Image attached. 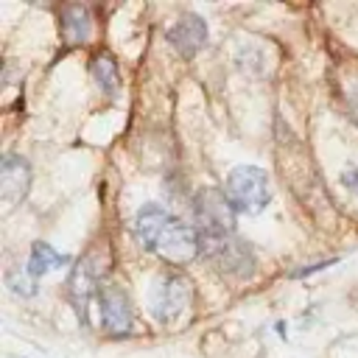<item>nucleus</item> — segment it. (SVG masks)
<instances>
[{
    "label": "nucleus",
    "instance_id": "obj_6",
    "mask_svg": "<svg viewBox=\"0 0 358 358\" xmlns=\"http://www.w3.org/2000/svg\"><path fill=\"white\" fill-rule=\"evenodd\" d=\"M165 39L179 56H193L207 45V22L199 14L187 11L165 31Z\"/></svg>",
    "mask_w": 358,
    "mask_h": 358
},
{
    "label": "nucleus",
    "instance_id": "obj_2",
    "mask_svg": "<svg viewBox=\"0 0 358 358\" xmlns=\"http://www.w3.org/2000/svg\"><path fill=\"white\" fill-rule=\"evenodd\" d=\"M224 196L235 213L255 215L268 204V173L257 165H238L227 173Z\"/></svg>",
    "mask_w": 358,
    "mask_h": 358
},
{
    "label": "nucleus",
    "instance_id": "obj_10",
    "mask_svg": "<svg viewBox=\"0 0 358 358\" xmlns=\"http://www.w3.org/2000/svg\"><path fill=\"white\" fill-rule=\"evenodd\" d=\"M62 28H64V36L67 42L73 45H81L90 39L92 34V17H90V8L81 6V3H73L62 11Z\"/></svg>",
    "mask_w": 358,
    "mask_h": 358
},
{
    "label": "nucleus",
    "instance_id": "obj_1",
    "mask_svg": "<svg viewBox=\"0 0 358 358\" xmlns=\"http://www.w3.org/2000/svg\"><path fill=\"white\" fill-rule=\"evenodd\" d=\"M134 229L148 252H157L171 263H185L193 255H199V232L154 201L137 210Z\"/></svg>",
    "mask_w": 358,
    "mask_h": 358
},
{
    "label": "nucleus",
    "instance_id": "obj_9",
    "mask_svg": "<svg viewBox=\"0 0 358 358\" xmlns=\"http://www.w3.org/2000/svg\"><path fill=\"white\" fill-rule=\"evenodd\" d=\"M67 294L73 299V305L84 313V305L92 294H98V268L90 257H81L76 260V266L70 268L67 274Z\"/></svg>",
    "mask_w": 358,
    "mask_h": 358
},
{
    "label": "nucleus",
    "instance_id": "obj_5",
    "mask_svg": "<svg viewBox=\"0 0 358 358\" xmlns=\"http://www.w3.org/2000/svg\"><path fill=\"white\" fill-rule=\"evenodd\" d=\"M98 308H101V319L103 327L115 336H126L134 324V313L129 305V296L120 285H101L98 288Z\"/></svg>",
    "mask_w": 358,
    "mask_h": 358
},
{
    "label": "nucleus",
    "instance_id": "obj_3",
    "mask_svg": "<svg viewBox=\"0 0 358 358\" xmlns=\"http://www.w3.org/2000/svg\"><path fill=\"white\" fill-rule=\"evenodd\" d=\"M199 255L221 274L249 277L255 271L252 252L232 232H199Z\"/></svg>",
    "mask_w": 358,
    "mask_h": 358
},
{
    "label": "nucleus",
    "instance_id": "obj_16",
    "mask_svg": "<svg viewBox=\"0 0 358 358\" xmlns=\"http://www.w3.org/2000/svg\"><path fill=\"white\" fill-rule=\"evenodd\" d=\"M341 182H344L350 190H355V193H358V168H347V171L341 173Z\"/></svg>",
    "mask_w": 358,
    "mask_h": 358
},
{
    "label": "nucleus",
    "instance_id": "obj_8",
    "mask_svg": "<svg viewBox=\"0 0 358 358\" xmlns=\"http://www.w3.org/2000/svg\"><path fill=\"white\" fill-rule=\"evenodd\" d=\"M28 187H31V165L17 154H6L0 162V196L8 204H17L25 199Z\"/></svg>",
    "mask_w": 358,
    "mask_h": 358
},
{
    "label": "nucleus",
    "instance_id": "obj_12",
    "mask_svg": "<svg viewBox=\"0 0 358 358\" xmlns=\"http://www.w3.org/2000/svg\"><path fill=\"white\" fill-rule=\"evenodd\" d=\"M90 70H92V78L101 84V90H103L106 95H115V92L120 90L117 64H115V59H112V56H106V53L95 56V59H92V64H90Z\"/></svg>",
    "mask_w": 358,
    "mask_h": 358
},
{
    "label": "nucleus",
    "instance_id": "obj_7",
    "mask_svg": "<svg viewBox=\"0 0 358 358\" xmlns=\"http://www.w3.org/2000/svg\"><path fill=\"white\" fill-rule=\"evenodd\" d=\"M232 207L227 201V196H221L218 190H201L196 199V215L201 224V232H232Z\"/></svg>",
    "mask_w": 358,
    "mask_h": 358
},
{
    "label": "nucleus",
    "instance_id": "obj_13",
    "mask_svg": "<svg viewBox=\"0 0 358 358\" xmlns=\"http://www.w3.org/2000/svg\"><path fill=\"white\" fill-rule=\"evenodd\" d=\"M6 285L17 296H34L36 294V277H31L28 271H8L6 274Z\"/></svg>",
    "mask_w": 358,
    "mask_h": 358
},
{
    "label": "nucleus",
    "instance_id": "obj_15",
    "mask_svg": "<svg viewBox=\"0 0 358 358\" xmlns=\"http://www.w3.org/2000/svg\"><path fill=\"white\" fill-rule=\"evenodd\" d=\"M347 103H350V112H352V117L358 123V81H352V87L347 90Z\"/></svg>",
    "mask_w": 358,
    "mask_h": 358
},
{
    "label": "nucleus",
    "instance_id": "obj_14",
    "mask_svg": "<svg viewBox=\"0 0 358 358\" xmlns=\"http://www.w3.org/2000/svg\"><path fill=\"white\" fill-rule=\"evenodd\" d=\"M336 263H338V257H327V260H319V263H310V266H299V268L288 271V277H291V280H299V277L316 274V271H322V268H327V266H336Z\"/></svg>",
    "mask_w": 358,
    "mask_h": 358
},
{
    "label": "nucleus",
    "instance_id": "obj_4",
    "mask_svg": "<svg viewBox=\"0 0 358 358\" xmlns=\"http://www.w3.org/2000/svg\"><path fill=\"white\" fill-rule=\"evenodd\" d=\"M190 299H193V288L190 282L182 277V274H162L151 282V291H148V313L162 322V324H171L176 319H182L190 308Z\"/></svg>",
    "mask_w": 358,
    "mask_h": 358
},
{
    "label": "nucleus",
    "instance_id": "obj_11",
    "mask_svg": "<svg viewBox=\"0 0 358 358\" xmlns=\"http://www.w3.org/2000/svg\"><path fill=\"white\" fill-rule=\"evenodd\" d=\"M67 263H70V257H67V255H59V252H56L50 243L36 241V243L31 246V257H28L25 271H28L31 277H42L45 271H53V268L67 266Z\"/></svg>",
    "mask_w": 358,
    "mask_h": 358
}]
</instances>
